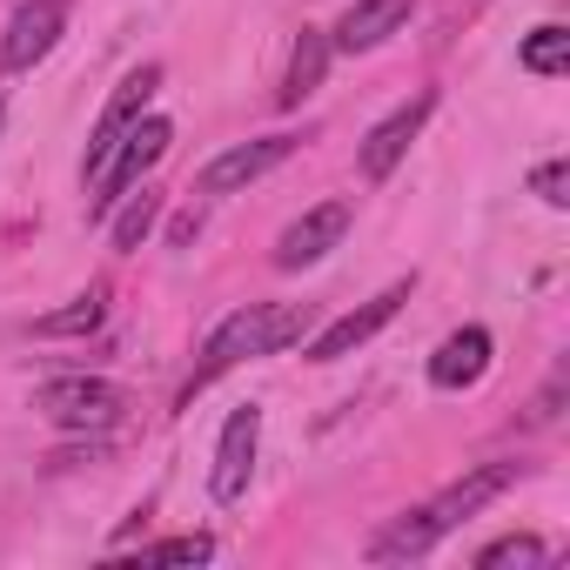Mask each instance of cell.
I'll list each match as a JSON object with an SVG mask.
<instances>
[{
    "mask_svg": "<svg viewBox=\"0 0 570 570\" xmlns=\"http://www.w3.org/2000/svg\"><path fill=\"white\" fill-rule=\"evenodd\" d=\"M303 330H309V309H303V303H248V309H235V316L208 336V350H202V363H195V376H188V390H181V410H188L222 370H235V363H248V356L289 350V343H303Z\"/></svg>",
    "mask_w": 570,
    "mask_h": 570,
    "instance_id": "cell-1",
    "label": "cell"
},
{
    "mask_svg": "<svg viewBox=\"0 0 570 570\" xmlns=\"http://www.w3.org/2000/svg\"><path fill=\"white\" fill-rule=\"evenodd\" d=\"M35 410L55 423V430H81V436H108L121 416H128V390L108 383V376H55L35 390Z\"/></svg>",
    "mask_w": 570,
    "mask_h": 570,
    "instance_id": "cell-2",
    "label": "cell"
},
{
    "mask_svg": "<svg viewBox=\"0 0 570 570\" xmlns=\"http://www.w3.org/2000/svg\"><path fill=\"white\" fill-rule=\"evenodd\" d=\"M168 141H175V121H161V115H141V121L121 135V148L108 155V168L88 181V215L101 222V215H108V208H115V202H121V195H128V188H135V181H141V175H148V168L168 155Z\"/></svg>",
    "mask_w": 570,
    "mask_h": 570,
    "instance_id": "cell-3",
    "label": "cell"
},
{
    "mask_svg": "<svg viewBox=\"0 0 570 570\" xmlns=\"http://www.w3.org/2000/svg\"><path fill=\"white\" fill-rule=\"evenodd\" d=\"M255 443H262V410H255V403H242V410L222 423V443H215V470H208L215 503H242V497H248V476H255Z\"/></svg>",
    "mask_w": 570,
    "mask_h": 570,
    "instance_id": "cell-4",
    "label": "cell"
},
{
    "mask_svg": "<svg viewBox=\"0 0 570 570\" xmlns=\"http://www.w3.org/2000/svg\"><path fill=\"white\" fill-rule=\"evenodd\" d=\"M155 88H161V68H155V61H141V68L115 88V101L101 108V121H95V135H88V181L108 168V155H115V148H121V135L141 121V108H148V95H155Z\"/></svg>",
    "mask_w": 570,
    "mask_h": 570,
    "instance_id": "cell-5",
    "label": "cell"
},
{
    "mask_svg": "<svg viewBox=\"0 0 570 570\" xmlns=\"http://www.w3.org/2000/svg\"><path fill=\"white\" fill-rule=\"evenodd\" d=\"M61 28H68V0H28V8L8 21V35H0V68H8V75H28L35 61L55 55Z\"/></svg>",
    "mask_w": 570,
    "mask_h": 570,
    "instance_id": "cell-6",
    "label": "cell"
},
{
    "mask_svg": "<svg viewBox=\"0 0 570 570\" xmlns=\"http://www.w3.org/2000/svg\"><path fill=\"white\" fill-rule=\"evenodd\" d=\"M403 303H410V282H390L383 296H370L363 309L336 316V323H330V330L309 343V363H343V356H356V350H363V343H370V336H376V330H383L396 309H403Z\"/></svg>",
    "mask_w": 570,
    "mask_h": 570,
    "instance_id": "cell-7",
    "label": "cell"
},
{
    "mask_svg": "<svg viewBox=\"0 0 570 570\" xmlns=\"http://www.w3.org/2000/svg\"><path fill=\"white\" fill-rule=\"evenodd\" d=\"M436 115V95H410L396 115H383L376 128H370V141H363V175L370 181H390L396 175V161L410 155V141L423 135V121Z\"/></svg>",
    "mask_w": 570,
    "mask_h": 570,
    "instance_id": "cell-8",
    "label": "cell"
},
{
    "mask_svg": "<svg viewBox=\"0 0 570 570\" xmlns=\"http://www.w3.org/2000/svg\"><path fill=\"white\" fill-rule=\"evenodd\" d=\"M289 155H296V141H289V135H262V141H242V148H228V155H215V161L202 168V195H235V188L262 181L268 168H282Z\"/></svg>",
    "mask_w": 570,
    "mask_h": 570,
    "instance_id": "cell-9",
    "label": "cell"
},
{
    "mask_svg": "<svg viewBox=\"0 0 570 570\" xmlns=\"http://www.w3.org/2000/svg\"><path fill=\"white\" fill-rule=\"evenodd\" d=\"M343 235H350V202H323V208H309L303 222L282 228V242H275V268H309V262H323Z\"/></svg>",
    "mask_w": 570,
    "mask_h": 570,
    "instance_id": "cell-10",
    "label": "cell"
},
{
    "mask_svg": "<svg viewBox=\"0 0 570 570\" xmlns=\"http://www.w3.org/2000/svg\"><path fill=\"white\" fill-rule=\"evenodd\" d=\"M510 483H517V463H483V470L456 476V483H450V490H443L436 503H423V510H430V523H436V530L450 537L456 523H470V517H476V510H483L490 497H503Z\"/></svg>",
    "mask_w": 570,
    "mask_h": 570,
    "instance_id": "cell-11",
    "label": "cell"
},
{
    "mask_svg": "<svg viewBox=\"0 0 570 570\" xmlns=\"http://www.w3.org/2000/svg\"><path fill=\"white\" fill-rule=\"evenodd\" d=\"M410 8H416V0H356V8L336 21L330 48H343V55H370V48H383V41L410 21Z\"/></svg>",
    "mask_w": 570,
    "mask_h": 570,
    "instance_id": "cell-12",
    "label": "cell"
},
{
    "mask_svg": "<svg viewBox=\"0 0 570 570\" xmlns=\"http://www.w3.org/2000/svg\"><path fill=\"white\" fill-rule=\"evenodd\" d=\"M483 370H490V330L483 323L443 336L436 356H430V383L436 390H470V383H483Z\"/></svg>",
    "mask_w": 570,
    "mask_h": 570,
    "instance_id": "cell-13",
    "label": "cell"
},
{
    "mask_svg": "<svg viewBox=\"0 0 570 570\" xmlns=\"http://www.w3.org/2000/svg\"><path fill=\"white\" fill-rule=\"evenodd\" d=\"M323 68H330V35L323 28H303V41H296V55H289V75H282V108H303L316 88H323Z\"/></svg>",
    "mask_w": 570,
    "mask_h": 570,
    "instance_id": "cell-14",
    "label": "cell"
},
{
    "mask_svg": "<svg viewBox=\"0 0 570 570\" xmlns=\"http://www.w3.org/2000/svg\"><path fill=\"white\" fill-rule=\"evenodd\" d=\"M155 222H161V188H148V181H141V195H135V188L121 195V215L108 222V242H115L121 255H135V248L155 235Z\"/></svg>",
    "mask_w": 570,
    "mask_h": 570,
    "instance_id": "cell-15",
    "label": "cell"
},
{
    "mask_svg": "<svg viewBox=\"0 0 570 570\" xmlns=\"http://www.w3.org/2000/svg\"><path fill=\"white\" fill-rule=\"evenodd\" d=\"M443 543V530L430 523V510H410V517H396L376 543H370V557L376 563H403V557H423V550H436Z\"/></svg>",
    "mask_w": 570,
    "mask_h": 570,
    "instance_id": "cell-16",
    "label": "cell"
},
{
    "mask_svg": "<svg viewBox=\"0 0 570 570\" xmlns=\"http://www.w3.org/2000/svg\"><path fill=\"white\" fill-rule=\"evenodd\" d=\"M101 316H108V296L101 289H81L68 309H48V316H35V336H88V330H101Z\"/></svg>",
    "mask_w": 570,
    "mask_h": 570,
    "instance_id": "cell-17",
    "label": "cell"
},
{
    "mask_svg": "<svg viewBox=\"0 0 570 570\" xmlns=\"http://www.w3.org/2000/svg\"><path fill=\"white\" fill-rule=\"evenodd\" d=\"M517 61L530 68V75H563L570 68V28H557V21H543L523 48H517Z\"/></svg>",
    "mask_w": 570,
    "mask_h": 570,
    "instance_id": "cell-18",
    "label": "cell"
},
{
    "mask_svg": "<svg viewBox=\"0 0 570 570\" xmlns=\"http://www.w3.org/2000/svg\"><path fill=\"white\" fill-rule=\"evenodd\" d=\"M141 557L148 563H208L215 557V537H202V530L195 537H168V543H148Z\"/></svg>",
    "mask_w": 570,
    "mask_h": 570,
    "instance_id": "cell-19",
    "label": "cell"
},
{
    "mask_svg": "<svg viewBox=\"0 0 570 570\" xmlns=\"http://www.w3.org/2000/svg\"><path fill=\"white\" fill-rule=\"evenodd\" d=\"M550 550L537 543V537H503V543H490V550H476V570H497V563H543Z\"/></svg>",
    "mask_w": 570,
    "mask_h": 570,
    "instance_id": "cell-20",
    "label": "cell"
},
{
    "mask_svg": "<svg viewBox=\"0 0 570 570\" xmlns=\"http://www.w3.org/2000/svg\"><path fill=\"white\" fill-rule=\"evenodd\" d=\"M530 188H537V202L563 208V202H570V161H543V168L530 175Z\"/></svg>",
    "mask_w": 570,
    "mask_h": 570,
    "instance_id": "cell-21",
    "label": "cell"
},
{
    "mask_svg": "<svg viewBox=\"0 0 570 570\" xmlns=\"http://www.w3.org/2000/svg\"><path fill=\"white\" fill-rule=\"evenodd\" d=\"M557 410H563V370H557V376L537 390V403H530V423L543 430V423H557Z\"/></svg>",
    "mask_w": 570,
    "mask_h": 570,
    "instance_id": "cell-22",
    "label": "cell"
},
{
    "mask_svg": "<svg viewBox=\"0 0 570 570\" xmlns=\"http://www.w3.org/2000/svg\"><path fill=\"white\" fill-rule=\"evenodd\" d=\"M195 235H202V215H195V208H188V215H175V222H168V242H175V248H188V242H195Z\"/></svg>",
    "mask_w": 570,
    "mask_h": 570,
    "instance_id": "cell-23",
    "label": "cell"
}]
</instances>
